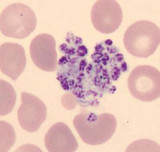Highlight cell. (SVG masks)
Returning <instances> with one entry per match:
<instances>
[{"label":"cell","instance_id":"6da1fadb","mask_svg":"<svg viewBox=\"0 0 160 152\" xmlns=\"http://www.w3.org/2000/svg\"><path fill=\"white\" fill-rule=\"evenodd\" d=\"M73 124L85 144L98 146L111 139L116 131L117 122L110 113L98 115L92 112H82L74 117Z\"/></svg>","mask_w":160,"mask_h":152},{"label":"cell","instance_id":"7a4b0ae2","mask_svg":"<svg viewBox=\"0 0 160 152\" xmlns=\"http://www.w3.org/2000/svg\"><path fill=\"white\" fill-rule=\"evenodd\" d=\"M160 43V28L151 21H137L130 26L125 32V48L135 57L145 58L150 57L155 53Z\"/></svg>","mask_w":160,"mask_h":152},{"label":"cell","instance_id":"3957f363","mask_svg":"<svg viewBox=\"0 0 160 152\" xmlns=\"http://www.w3.org/2000/svg\"><path fill=\"white\" fill-rule=\"evenodd\" d=\"M37 26L36 14L26 4L15 3L3 9L0 17L1 32L7 37L23 39Z\"/></svg>","mask_w":160,"mask_h":152},{"label":"cell","instance_id":"277c9868","mask_svg":"<svg viewBox=\"0 0 160 152\" xmlns=\"http://www.w3.org/2000/svg\"><path fill=\"white\" fill-rule=\"evenodd\" d=\"M128 89L137 99L150 102L160 97V71L149 65L138 66L131 71L128 80Z\"/></svg>","mask_w":160,"mask_h":152},{"label":"cell","instance_id":"5b68a950","mask_svg":"<svg viewBox=\"0 0 160 152\" xmlns=\"http://www.w3.org/2000/svg\"><path fill=\"white\" fill-rule=\"evenodd\" d=\"M122 19V9L116 1H97L92 8V24L98 31L102 33L115 32L121 25Z\"/></svg>","mask_w":160,"mask_h":152},{"label":"cell","instance_id":"8992f818","mask_svg":"<svg viewBox=\"0 0 160 152\" xmlns=\"http://www.w3.org/2000/svg\"><path fill=\"white\" fill-rule=\"evenodd\" d=\"M21 100L17 112L19 124L24 130L35 133L46 120L47 106L36 95L25 92L21 93Z\"/></svg>","mask_w":160,"mask_h":152},{"label":"cell","instance_id":"52a82bcc","mask_svg":"<svg viewBox=\"0 0 160 152\" xmlns=\"http://www.w3.org/2000/svg\"><path fill=\"white\" fill-rule=\"evenodd\" d=\"M56 43L50 34H38L32 40L30 47L31 57L37 67L47 72H55L58 66Z\"/></svg>","mask_w":160,"mask_h":152},{"label":"cell","instance_id":"ba28073f","mask_svg":"<svg viewBox=\"0 0 160 152\" xmlns=\"http://www.w3.org/2000/svg\"><path fill=\"white\" fill-rule=\"evenodd\" d=\"M25 50L19 44L6 42L0 48V68L3 74L13 81L23 73L26 65Z\"/></svg>","mask_w":160,"mask_h":152},{"label":"cell","instance_id":"9c48e42d","mask_svg":"<svg viewBox=\"0 0 160 152\" xmlns=\"http://www.w3.org/2000/svg\"><path fill=\"white\" fill-rule=\"evenodd\" d=\"M45 146L49 152H73L78 142L69 127L64 123L53 125L45 135Z\"/></svg>","mask_w":160,"mask_h":152},{"label":"cell","instance_id":"30bf717a","mask_svg":"<svg viewBox=\"0 0 160 152\" xmlns=\"http://www.w3.org/2000/svg\"><path fill=\"white\" fill-rule=\"evenodd\" d=\"M0 84V115L1 116H4L9 114L13 111L16 103L17 94L15 89L9 83L3 80H1Z\"/></svg>","mask_w":160,"mask_h":152},{"label":"cell","instance_id":"8fae6325","mask_svg":"<svg viewBox=\"0 0 160 152\" xmlns=\"http://www.w3.org/2000/svg\"><path fill=\"white\" fill-rule=\"evenodd\" d=\"M16 135L12 125L1 121V152H7L14 144Z\"/></svg>","mask_w":160,"mask_h":152}]
</instances>
